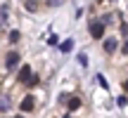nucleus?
Masks as SVG:
<instances>
[{
    "mask_svg": "<svg viewBox=\"0 0 128 118\" xmlns=\"http://www.w3.org/2000/svg\"><path fill=\"white\" fill-rule=\"evenodd\" d=\"M90 36L95 38V40H97V38H102V36H104V26H102L100 21H92L90 24Z\"/></svg>",
    "mask_w": 128,
    "mask_h": 118,
    "instance_id": "1",
    "label": "nucleus"
},
{
    "mask_svg": "<svg viewBox=\"0 0 128 118\" xmlns=\"http://www.w3.org/2000/svg\"><path fill=\"white\" fill-rule=\"evenodd\" d=\"M31 76H33V73H31V66L24 64L22 71H19V83H28V80H31Z\"/></svg>",
    "mask_w": 128,
    "mask_h": 118,
    "instance_id": "2",
    "label": "nucleus"
},
{
    "mask_svg": "<svg viewBox=\"0 0 128 118\" xmlns=\"http://www.w3.org/2000/svg\"><path fill=\"white\" fill-rule=\"evenodd\" d=\"M33 104H36L33 95H26V97H24V102H22V111H31V109H33Z\"/></svg>",
    "mask_w": 128,
    "mask_h": 118,
    "instance_id": "3",
    "label": "nucleus"
},
{
    "mask_svg": "<svg viewBox=\"0 0 128 118\" xmlns=\"http://www.w3.org/2000/svg\"><path fill=\"white\" fill-rule=\"evenodd\" d=\"M19 64V52H10L7 55V68H14Z\"/></svg>",
    "mask_w": 128,
    "mask_h": 118,
    "instance_id": "4",
    "label": "nucleus"
},
{
    "mask_svg": "<svg viewBox=\"0 0 128 118\" xmlns=\"http://www.w3.org/2000/svg\"><path fill=\"white\" fill-rule=\"evenodd\" d=\"M78 106H81V99H78V97H71V99L66 102V109H69V111H76Z\"/></svg>",
    "mask_w": 128,
    "mask_h": 118,
    "instance_id": "5",
    "label": "nucleus"
},
{
    "mask_svg": "<svg viewBox=\"0 0 128 118\" xmlns=\"http://www.w3.org/2000/svg\"><path fill=\"white\" fill-rule=\"evenodd\" d=\"M104 50L107 52H114L116 50V40H114V38H107V40H104Z\"/></svg>",
    "mask_w": 128,
    "mask_h": 118,
    "instance_id": "6",
    "label": "nucleus"
},
{
    "mask_svg": "<svg viewBox=\"0 0 128 118\" xmlns=\"http://www.w3.org/2000/svg\"><path fill=\"white\" fill-rule=\"evenodd\" d=\"M5 21H7V5H2V9H0V28L5 26Z\"/></svg>",
    "mask_w": 128,
    "mask_h": 118,
    "instance_id": "7",
    "label": "nucleus"
},
{
    "mask_svg": "<svg viewBox=\"0 0 128 118\" xmlns=\"http://www.w3.org/2000/svg\"><path fill=\"white\" fill-rule=\"evenodd\" d=\"M10 104H12V102H10V97H0V111H7Z\"/></svg>",
    "mask_w": 128,
    "mask_h": 118,
    "instance_id": "8",
    "label": "nucleus"
},
{
    "mask_svg": "<svg viewBox=\"0 0 128 118\" xmlns=\"http://www.w3.org/2000/svg\"><path fill=\"white\" fill-rule=\"evenodd\" d=\"M114 19H116V14H112V12H109V14H104V17L100 19V24H102V26H104V24H112V21H114Z\"/></svg>",
    "mask_w": 128,
    "mask_h": 118,
    "instance_id": "9",
    "label": "nucleus"
},
{
    "mask_svg": "<svg viewBox=\"0 0 128 118\" xmlns=\"http://www.w3.org/2000/svg\"><path fill=\"white\" fill-rule=\"evenodd\" d=\"M71 47H74V40H64L62 45H60V50L62 52H71Z\"/></svg>",
    "mask_w": 128,
    "mask_h": 118,
    "instance_id": "10",
    "label": "nucleus"
},
{
    "mask_svg": "<svg viewBox=\"0 0 128 118\" xmlns=\"http://www.w3.org/2000/svg\"><path fill=\"white\" fill-rule=\"evenodd\" d=\"M19 40V31H12L10 33V43H17Z\"/></svg>",
    "mask_w": 128,
    "mask_h": 118,
    "instance_id": "11",
    "label": "nucleus"
},
{
    "mask_svg": "<svg viewBox=\"0 0 128 118\" xmlns=\"http://www.w3.org/2000/svg\"><path fill=\"white\" fill-rule=\"evenodd\" d=\"M26 9H28V12H36L38 5H36V2H26Z\"/></svg>",
    "mask_w": 128,
    "mask_h": 118,
    "instance_id": "12",
    "label": "nucleus"
},
{
    "mask_svg": "<svg viewBox=\"0 0 128 118\" xmlns=\"http://www.w3.org/2000/svg\"><path fill=\"white\" fill-rule=\"evenodd\" d=\"M78 61H81V66H86V64H88V57L86 55H78Z\"/></svg>",
    "mask_w": 128,
    "mask_h": 118,
    "instance_id": "13",
    "label": "nucleus"
},
{
    "mask_svg": "<svg viewBox=\"0 0 128 118\" xmlns=\"http://www.w3.org/2000/svg\"><path fill=\"white\" fill-rule=\"evenodd\" d=\"M60 102H62V104H66V102H69V95H66V92H62V95H60Z\"/></svg>",
    "mask_w": 128,
    "mask_h": 118,
    "instance_id": "14",
    "label": "nucleus"
},
{
    "mask_svg": "<svg viewBox=\"0 0 128 118\" xmlns=\"http://www.w3.org/2000/svg\"><path fill=\"white\" fill-rule=\"evenodd\" d=\"M121 50H124V55H128V43H126V45H124V47H121Z\"/></svg>",
    "mask_w": 128,
    "mask_h": 118,
    "instance_id": "15",
    "label": "nucleus"
},
{
    "mask_svg": "<svg viewBox=\"0 0 128 118\" xmlns=\"http://www.w3.org/2000/svg\"><path fill=\"white\" fill-rule=\"evenodd\" d=\"M124 87H126V90H128V80H126V83H124Z\"/></svg>",
    "mask_w": 128,
    "mask_h": 118,
    "instance_id": "16",
    "label": "nucleus"
},
{
    "mask_svg": "<svg viewBox=\"0 0 128 118\" xmlns=\"http://www.w3.org/2000/svg\"><path fill=\"white\" fill-rule=\"evenodd\" d=\"M64 118H71V116H64Z\"/></svg>",
    "mask_w": 128,
    "mask_h": 118,
    "instance_id": "17",
    "label": "nucleus"
},
{
    "mask_svg": "<svg viewBox=\"0 0 128 118\" xmlns=\"http://www.w3.org/2000/svg\"><path fill=\"white\" fill-rule=\"evenodd\" d=\"M17 118H22V116H17Z\"/></svg>",
    "mask_w": 128,
    "mask_h": 118,
    "instance_id": "18",
    "label": "nucleus"
}]
</instances>
